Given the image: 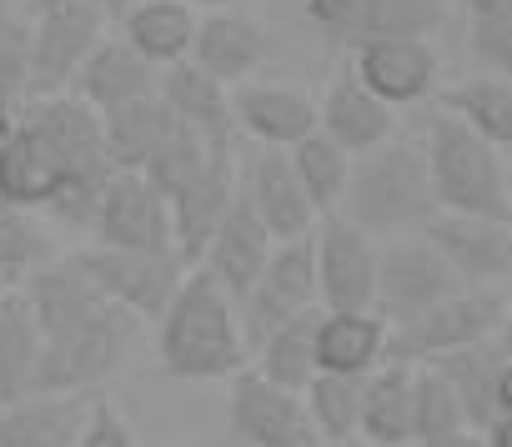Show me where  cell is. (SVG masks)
Returning <instances> with one entry per match:
<instances>
[{
  "mask_svg": "<svg viewBox=\"0 0 512 447\" xmlns=\"http://www.w3.org/2000/svg\"><path fill=\"white\" fill-rule=\"evenodd\" d=\"M412 427H417V442L437 437V432H452V427H467L452 382L432 362H417V377H412Z\"/></svg>",
  "mask_w": 512,
  "mask_h": 447,
  "instance_id": "cell-38",
  "label": "cell"
},
{
  "mask_svg": "<svg viewBox=\"0 0 512 447\" xmlns=\"http://www.w3.org/2000/svg\"><path fill=\"white\" fill-rule=\"evenodd\" d=\"M96 392H26L0 402V447H76Z\"/></svg>",
  "mask_w": 512,
  "mask_h": 447,
  "instance_id": "cell-21",
  "label": "cell"
},
{
  "mask_svg": "<svg viewBox=\"0 0 512 447\" xmlns=\"http://www.w3.org/2000/svg\"><path fill=\"white\" fill-rule=\"evenodd\" d=\"M171 126H176V116H171V106L161 101V91H156V96H141V101H131V106L106 111V116H101V136H106L111 166H116V171H141V166L156 156V146L171 136Z\"/></svg>",
  "mask_w": 512,
  "mask_h": 447,
  "instance_id": "cell-28",
  "label": "cell"
},
{
  "mask_svg": "<svg viewBox=\"0 0 512 447\" xmlns=\"http://www.w3.org/2000/svg\"><path fill=\"white\" fill-rule=\"evenodd\" d=\"M317 322H322V307H312V312L292 317L287 327H277L262 347L251 352V367L267 382L287 387V392H307L312 377L322 372L317 367Z\"/></svg>",
  "mask_w": 512,
  "mask_h": 447,
  "instance_id": "cell-30",
  "label": "cell"
},
{
  "mask_svg": "<svg viewBox=\"0 0 512 447\" xmlns=\"http://www.w3.org/2000/svg\"><path fill=\"white\" fill-rule=\"evenodd\" d=\"M272 247H277V237L262 227V216L251 211V201H246L241 186H236V196H231V206L221 211L216 232L206 237L196 267H201L206 277H216V282L231 292V302H241V297L251 292V282L262 277Z\"/></svg>",
  "mask_w": 512,
  "mask_h": 447,
  "instance_id": "cell-16",
  "label": "cell"
},
{
  "mask_svg": "<svg viewBox=\"0 0 512 447\" xmlns=\"http://www.w3.org/2000/svg\"><path fill=\"white\" fill-rule=\"evenodd\" d=\"M76 447H141V437H136V427L126 422V412H121L101 387H96V397H91V412H86V427H81Z\"/></svg>",
  "mask_w": 512,
  "mask_h": 447,
  "instance_id": "cell-39",
  "label": "cell"
},
{
  "mask_svg": "<svg viewBox=\"0 0 512 447\" xmlns=\"http://www.w3.org/2000/svg\"><path fill=\"white\" fill-rule=\"evenodd\" d=\"M11 11H16V0H0V21H6Z\"/></svg>",
  "mask_w": 512,
  "mask_h": 447,
  "instance_id": "cell-50",
  "label": "cell"
},
{
  "mask_svg": "<svg viewBox=\"0 0 512 447\" xmlns=\"http://www.w3.org/2000/svg\"><path fill=\"white\" fill-rule=\"evenodd\" d=\"M287 156H292L297 181H302L307 201L317 206V216H337V211H342V196H347V181H352L357 156H352V151H342L327 131H312V136H307V141H297Z\"/></svg>",
  "mask_w": 512,
  "mask_h": 447,
  "instance_id": "cell-34",
  "label": "cell"
},
{
  "mask_svg": "<svg viewBox=\"0 0 512 447\" xmlns=\"http://www.w3.org/2000/svg\"><path fill=\"white\" fill-rule=\"evenodd\" d=\"M442 111H452L457 121H467L477 136H487L492 146L512 151V81L507 76H467L452 91H442Z\"/></svg>",
  "mask_w": 512,
  "mask_h": 447,
  "instance_id": "cell-32",
  "label": "cell"
},
{
  "mask_svg": "<svg viewBox=\"0 0 512 447\" xmlns=\"http://www.w3.org/2000/svg\"><path fill=\"white\" fill-rule=\"evenodd\" d=\"M482 437H487V447H512V412H497V417L482 427Z\"/></svg>",
  "mask_w": 512,
  "mask_h": 447,
  "instance_id": "cell-42",
  "label": "cell"
},
{
  "mask_svg": "<svg viewBox=\"0 0 512 447\" xmlns=\"http://www.w3.org/2000/svg\"><path fill=\"white\" fill-rule=\"evenodd\" d=\"M387 342H392V322L377 307L362 312H322L317 322V367L322 372H377L387 362Z\"/></svg>",
  "mask_w": 512,
  "mask_h": 447,
  "instance_id": "cell-23",
  "label": "cell"
},
{
  "mask_svg": "<svg viewBox=\"0 0 512 447\" xmlns=\"http://www.w3.org/2000/svg\"><path fill=\"white\" fill-rule=\"evenodd\" d=\"M467 11V41L472 56L492 71L512 81V0H457Z\"/></svg>",
  "mask_w": 512,
  "mask_h": 447,
  "instance_id": "cell-37",
  "label": "cell"
},
{
  "mask_svg": "<svg viewBox=\"0 0 512 447\" xmlns=\"http://www.w3.org/2000/svg\"><path fill=\"white\" fill-rule=\"evenodd\" d=\"M91 237L101 247H126V252H176V216L166 191L146 171H116L96 201Z\"/></svg>",
  "mask_w": 512,
  "mask_h": 447,
  "instance_id": "cell-10",
  "label": "cell"
},
{
  "mask_svg": "<svg viewBox=\"0 0 512 447\" xmlns=\"http://www.w3.org/2000/svg\"><path fill=\"white\" fill-rule=\"evenodd\" d=\"M231 116H236V136H246L251 146H277V151H292L297 141L317 131V101L307 91L272 86V81L231 86Z\"/></svg>",
  "mask_w": 512,
  "mask_h": 447,
  "instance_id": "cell-17",
  "label": "cell"
},
{
  "mask_svg": "<svg viewBox=\"0 0 512 447\" xmlns=\"http://www.w3.org/2000/svg\"><path fill=\"white\" fill-rule=\"evenodd\" d=\"M156 357L171 382H221V377L231 382L241 367H251L236 302L201 267H186L171 307L161 312Z\"/></svg>",
  "mask_w": 512,
  "mask_h": 447,
  "instance_id": "cell-3",
  "label": "cell"
},
{
  "mask_svg": "<svg viewBox=\"0 0 512 447\" xmlns=\"http://www.w3.org/2000/svg\"><path fill=\"white\" fill-rule=\"evenodd\" d=\"M422 237L447 257V267L462 277V287H497L512 277V221L507 216H462L437 211Z\"/></svg>",
  "mask_w": 512,
  "mask_h": 447,
  "instance_id": "cell-14",
  "label": "cell"
},
{
  "mask_svg": "<svg viewBox=\"0 0 512 447\" xmlns=\"http://www.w3.org/2000/svg\"><path fill=\"white\" fill-rule=\"evenodd\" d=\"M322 307L317 297V252H312V237H297V242H277L262 277L251 282V292L236 302V317H241V337H246V352H256L277 327H287L292 317Z\"/></svg>",
  "mask_w": 512,
  "mask_h": 447,
  "instance_id": "cell-7",
  "label": "cell"
},
{
  "mask_svg": "<svg viewBox=\"0 0 512 447\" xmlns=\"http://www.w3.org/2000/svg\"><path fill=\"white\" fill-rule=\"evenodd\" d=\"M201 11H221V6H246V0H196Z\"/></svg>",
  "mask_w": 512,
  "mask_h": 447,
  "instance_id": "cell-46",
  "label": "cell"
},
{
  "mask_svg": "<svg viewBox=\"0 0 512 447\" xmlns=\"http://www.w3.org/2000/svg\"><path fill=\"white\" fill-rule=\"evenodd\" d=\"M36 372H41V322L26 292L11 287L0 302V402L36 392Z\"/></svg>",
  "mask_w": 512,
  "mask_h": 447,
  "instance_id": "cell-29",
  "label": "cell"
},
{
  "mask_svg": "<svg viewBox=\"0 0 512 447\" xmlns=\"http://www.w3.org/2000/svg\"><path fill=\"white\" fill-rule=\"evenodd\" d=\"M507 292H512V277H507Z\"/></svg>",
  "mask_w": 512,
  "mask_h": 447,
  "instance_id": "cell-52",
  "label": "cell"
},
{
  "mask_svg": "<svg viewBox=\"0 0 512 447\" xmlns=\"http://www.w3.org/2000/svg\"><path fill=\"white\" fill-rule=\"evenodd\" d=\"M31 101V21L11 11L0 21V126H11Z\"/></svg>",
  "mask_w": 512,
  "mask_h": 447,
  "instance_id": "cell-36",
  "label": "cell"
},
{
  "mask_svg": "<svg viewBox=\"0 0 512 447\" xmlns=\"http://www.w3.org/2000/svg\"><path fill=\"white\" fill-rule=\"evenodd\" d=\"M56 6H71V0H31V11H56Z\"/></svg>",
  "mask_w": 512,
  "mask_h": 447,
  "instance_id": "cell-47",
  "label": "cell"
},
{
  "mask_svg": "<svg viewBox=\"0 0 512 447\" xmlns=\"http://www.w3.org/2000/svg\"><path fill=\"white\" fill-rule=\"evenodd\" d=\"M226 417H231L236 442H246V447H322L307 397L267 382L256 367H241L231 377Z\"/></svg>",
  "mask_w": 512,
  "mask_h": 447,
  "instance_id": "cell-12",
  "label": "cell"
},
{
  "mask_svg": "<svg viewBox=\"0 0 512 447\" xmlns=\"http://www.w3.org/2000/svg\"><path fill=\"white\" fill-rule=\"evenodd\" d=\"M21 292L41 322L36 392H96L136 352L141 322L126 307H116L76 267V257L46 262L31 282H21Z\"/></svg>",
  "mask_w": 512,
  "mask_h": 447,
  "instance_id": "cell-2",
  "label": "cell"
},
{
  "mask_svg": "<svg viewBox=\"0 0 512 447\" xmlns=\"http://www.w3.org/2000/svg\"><path fill=\"white\" fill-rule=\"evenodd\" d=\"M116 176L101 111L81 96H36L26 111L0 126V201L41 211L71 232H91L96 201Z\"/></svg>",
  "mask_w": 512,
  "mask_h": 447,
  "instance_id": "cell-1",
  "label": "cell"
},
{
  "mask_svg": "<svg viewBox=\"0 0 512 447\" xmlns=\"http://www.w3.org/2000/svg\"><path fill=\"white\" fill-rule=\"evenodd\" d=\"M372 377V372H367ZM367 377L357 372H317L307 397V412L322 432V442H347L362 437V402H367Z\"/></svg>",
  "mask_w": 512,
  "mask_h": 447,
  "instance_id": "cell-35",
  "label": "cell"
},
{
  "mask_svg": "<svg viewBox=\"0 0 512 447\" xmlns=\"http://www.w3.org/2000/svg\"><path fill=\"white\" fill-rule=\"evenodd\" d=\"M317 252V297L322 312H362L377 307V262L382 247L362 227H352L347 216H322L312 232Z\"/></svg>",
  "mask_w": 512,
  "mask_h": 447,
  "instance_id": "cell-13",
  "label": "cell"
},
{
  "mask_svg": "<svg viewBox=\"0 0 512 447\" xmlns=\"http://www.w3.org/2000/svg\"><path fill=\"white\" fill-rule=\"evenodd\" d=\"M196 0H136L121 16V41H131L156 71L191 61V41H196Z\"/></svg>",
  "mask_w": 512,
  "mask_h": 447,
  "instance_id": "cell-25",
  "label": "cell"
},
{
  "mask_svg": "<svg viewBox=\"0 0 512 447\" xmlns=\"http://www.w3.org/2000/svg\"><path fill=\"white\" fill-rule=\"evenodd\" d=\"M497 352L512 362V307H507V317H502V327H497Z\"/></svg>",
  "mask_w": 512,
  "mask_h": 447,
  "instance_id": "cell-44",
  "label": "cell"
},
{
  "mask_svg": "<svg viewBox=\"0 0 512 447\" xmlns=\"http://www.w3.org/2000/svg\"><path fill=\"white\" fill-rule=\"evenodd\" d=\"M161 101L171 106V116L181 126H191L206 141L236 146V116H231V86H221L216 76H206L201 66L181 61L161 71Z\"/></svg>",
  "mask_w": 512,
  "mask_h": 447,
  "instance_id": "cell-24",
  "label": "cell"
},
{
  "mask_svg": "<svg viewBox=\"0 0 512 447\" xmlns=\"http://www.w3.org/2000/svg\"><path fill=\"white\" fill-rule=\"evenodd\" d=\"M507 317V297L497 287H462L447 302H437L432 312L397 322L392 342H387V362H432L442 352L472 347V342H492L497 327Z\"/></svg>",
  "mask_w": 512,
  "mask_h": 447,
  "instance_id": "cell-6",
  "label": "cell"
},
{
  "mask_svg": "<svg viewBox=\"0 0 512 447\" xmlns=\"http://www.w3.org/2000/svg\"><path fill=\"white\" fill-rule=\"evenodd\" d=\"M71 257L136 322H161V312L171 307V297H176V287L186 277V257H176V252H126V247L91 242V247H81Z\"/></svg>",
  "mask_w": 512,
  "mask_h": 447,
  "instance_id": "cell-8",
  "label": "cell"
},
{
  "mask_svg": "<svg viewBox=\"0 0 512 447\" xmlns=\"http://www.w3.org/2000/svg\"><path fill=\"white\" fill-rule=\"evenodd\" d=\"M497 412H512V362L502 357V372H497Z\"/></svg>",
  "mask_w": 512,
  "mask_h": 447,
  "instance_id": "cell-43",
  "label": "cell"
},
{
  "mask_svg": "<svg viewBox=\"0 0 512 447\" xmlns=\"http://www.w3.org/2000/svg\"><path fill=\"white\" fill-rule=\"evenodd\" d=\"M352 227H362L367 237L387 242V237H412L437 216V191L427 176V151L422 141H387L367 156H357L342 211Z\"/></svg>",
  "mask_w": 512,
  "mask_h": 447,
  "instance_id": "cell-4",
  "label": "cell"
},
{
  "mask_svg": "<svg viewBox=\"0 0 512 447\" xmlns=\"http://www.w3.org/2000/svg\"><path fill=\"white\" fill-rule=\"evenodd\" d=\"M241 196L251 201V211L262 216V227L277 237V242H297V237H312L317 232V206L307 201L302 181H297V166L287 151L277 146H256L246 161H241V176H236Z\"/></svg>",
  "mask_w": 512,
  "mask_h": 447,
  "instance_id": "cell-15",
  "label": "cell"
},
{
  "mask_svg": "<svg viewBox=\"0 0 512 447\" xmlns=\"http://www.w3.org/2000/svg\"><path fill=\"white\" fill-rule=\"evenodd\" d=\"M322 447H372L367 437H347V442H322Z\"/></svg>",
  "mask_w": 512,
  "mask_h": 447,
  "instance_id": "cell-49",
  "label": "cell"
},
{
  "mask_svg": "<svg viewBox=\"0 0 512 447\" xmlns=\"http://www.w3.org/2000/svg\"><path fill=\"white\" fill-rule=\"evenodd\" d=\"M46 262H56V242H51V221L41 211L0 201V282L21 287L31 282Z\"/></svg>",
  "mask_w": 512,
  "mask_h": 447,
  "instance_id": "cell-33",
  "label": "cell"
},
{
  "mask_svg": "<svg viewBox=\"0 0 512 447\" xmlns=\"http://www.w3.org/2000/svg\"><path fill=\"white\" fill-rule=\"evenodd\" d=\"M452 0H357L337 46L357 51L367 41H427L447 21Z\"/></svg>",
  "mask_w": 512,
  "mask_h": 447,
  "instance_id": "cell-26",
  "label": "cell"
},
{
  "mask_svg": "<svg viewBox=\"0 0 512 447\" xmlns=\"http://www.w3.org/2000/svg\"><path fill=\"white\" fill-rule=\"evenodd\" d=\"M347 66L387 106H422L437 91V76H442L432 41H367V46L352 51Z\"/></svg>",
  "mask_w": 512,
  "mask_h": 447,
  "instance_id": "cell-18",
  "label": "cell"
},
{
  "mask_svg": "<svg viewBox=\"0 0 512 447\" xmlns=\"http://www.w3.org/2000/svg\"><path fill=\"white\" fill-rule=\"evenodd\" d=\"M432 367L452 382L467 427H487V422L497 417V372H502L497 337H492V342L457 347V352H442V357H432Z\"/></svg>",
  "mask_w": 512,
  "mask_h": 447,
  "instance_id": "cell-31",
  "label": "cell"
},
{
  "mask_svg": "<svg viewBox=\"0 0 512 447\" xmlns=\"http://www.w3.org/2000/svg\"><path fill=\"white\" fill-rule=\"evenodd\" d=\"M352 11H357V0H307V21L337 46V36H342V26L352 21Z\"/></svg>",
  "mask_w": 512,
  "mask_h": 447,
  "instance_id": "cell-40",
  "label": "cell"
},
{
  "mask_svg": "<svg viewBox=\"0 0 512 447\" xmlns=\"http://www.w3.org/2000/svg\"><path fill=\"white\" fill-rule=\"evenodd\" d=\"M317 131H327L342 151L367 156L377 146L392 141L397 131V106H387L377 91H367L357 81V71H337V81L327 86V96L317 101Z\"/></svg>",
  "mask_w": 512,
  "mask_h": 447,
  "instance_id": "cell-20",
  "label": "cell"
},
{
  "mask_svg": "<svg viewBox=\"0 0 512 447\" xmlns=\"http://www.w3.org/2000/svg\"><path fill=\"white\" fill-rule=\"evenodd\" d=\"M131 6H136V0H101V11H106V16H116V21H121Z\"/></svg>",
  "mask_w": 512,
  "mask_h": 447,
  "instance_id": "cell-45",
  "label": "cell"
},
{
  "mask_svg": "<svg viewBox=\"0 0 512 447\" xmlns=\"http://www.w3.org/2000/svg\"><path fill=\"white\" fill-rule=\"evenodd\" d=\"M106 21L111 16L101 11V0H71L31 16V101L71 91L91 51L106 41Z\"/></svg>",
  "mask_w": 512,
  "mask_h": 447,
  "instance_id": "cell-9",
  "label": "cell"
},
{
  "mask_svg": "<svg viewBox=\"0 0 512 447\" xmlns=\"http://www.w3.org/2000/svg\"><path fill=\"white\" fill-rule=\"evenodd\" d=\"M452 292H462V277L447 267V257L422 237H387L382 242V262H377V312L397 327L412 322L422 312H432L437 302H447Z\"/></svg>",
  "mask_w": 512,
  "mask_h": 447,
  "instance_id": "cell-11",
  "label": "cell"
},
{
  "mask_svg": "<svg viewBox=\"0 0 512 447\" xmlns=\"http://www.w3.org/2000/svg\"><path fill=\"white\" fill-rule=\"evenodd\" d=\"M412 362H382L367 377V402H362V437L372 447H407L417 442L412 427Z\"/></svg>",
  "mask_w": 512,
  "mask_h": 447,
  "instance_id": "cell-27",
  "label": "cell"
},
{
  "mask_svg": "<svg viewBox=\"0 0 512 447\" xmlns=\"http://www.w3.org/2000/svg\"><path fill=\"white\" fill-rule=\"evenodd\" d=\"M507 221H512V151H507Z\"/></svg>",
  "mask_w": 512,
  "mask_h": 447,
  "instance_id": "cell-48",
  "label": "cell"
},
{
  "mask_svg": "<svg viewBox=\"0 0 512 447\" xmlns=\"http://www.w3.org/2000/svg\"><path fill=\"white\" fill-rule=\"evenodd\" d=\"M6 292H11V287H6V282H0V302H6Z\"/></svg>",
  "mask_w": 512,
  "mask_h": 447,
  "instance_id": "cell-51",
  "label": "cell"
},
{
  "mask_svg": "<svg viewBox=\"0 0 512 447\" xmlns=\"http://www.w3.org/2000/svg\"><path fill=\"white\" fill-rule=\"evenodd\" d=\"M417 447H487V437H482V427H452V432L422 437Z\"/></svg>",
  "mask_w": 512,
  "mask_h": 447,
  "instance_id": "cell-41",
  "label": "cell"
},
{
  "mask_svg": "<svg viewBox=\"0 0 512 447\" xmlns=\"http://www.w3.org/2000/svg\"><path fill=\"white\" fill-rule=\"evenodd\" d=\"M156 91H161V71L131 41H101L91 51V61L81 66V76L71 81V96H81L101 116L116 106H131L141 96H156Z\"/></svg>",
  "mask_w": 512,
  "mask_h": 447,
  "instance_id": "cell-22",
  "label": "cell"
},
{
  "mask_svg": "<svg viewBox=\"0 0 512 447\" xmlns=\"http://www.w3.org/2000/svg\"><path fill=\"white\" fill-rule=\"evenodd\" d=\"M427 151V176L437 191V211L462 216H507V151L477 136L452 111H437L417 136Z\"/></svg>",
  "mask_w": 512,
  "mask_h": 447,
  "instance_id": "cell-5",
  "label": "cell"
},
{
  "mask_svg": "<svg viewBox=\"0 0 512 447\" xmlns=\"http://www.w3.org/2000/svg\"><path fill=\"white\" fill-rule=\"evenodd\" d=\"M262 56H267V26L251 11H241V6L201 11L196 41H191V66H201L221 86H241L256 76Z\"/></svg>",
  "mask_w": 512,
  "mask_h": 447,
  "instance_id": "cell-19",
  "label": "cell"
}]
</instances>
